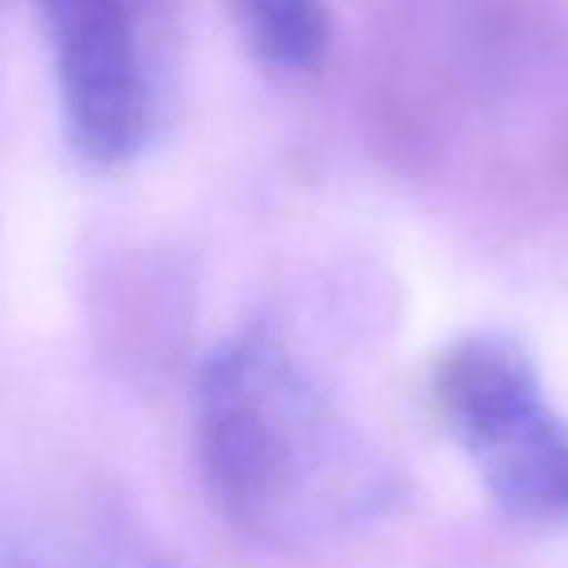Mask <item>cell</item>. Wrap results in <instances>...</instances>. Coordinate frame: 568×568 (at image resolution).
Listing matches in <instances>:
<instances>
[{
    "label": "cell",
    "mask_w": 568,
    "mask_h": 568,
    "mask_svg": "<svg viewBox=\"0 0 568 568\" xmlns=\"http://www.w3.org/2000/svg\"><path fill=\"white\" fill-rule=\"evenodd\" d=\"M195 466L248 541L297 550L377 519L395 470L275 315H244L195 368Z\"/></svg>",
    "instance_id": "cell-1"
},
{
    "label": "cell",
    "mask_w": 568,
    "mask_h": 568,
    "mask_svg": "<svg viewBox=\"0 0 568 568\" xmlns=\"http://www.w3.org/2000/svg\"><path fill=\"white\" fill-rule=\"evenodd\" d=\"M430 404L506 524L568 532V413L519 337H448L430 364Z\"/></svg>",
    "instance_id": "cell-2"
},
{
    "label": "cell",
    "mask_w": 568,
    "mask_h": 568,
    "mask_svg": "<svg viewBox=\"0 0 568 568\" xmlns=\"http://www.w3.org/2000/svg\"><path fill=\"white\" fill-rule=\"evenodd\" d=\"M67 146L89 169H120L155 129V53L146 0H31Z\"/></svg>",
    "instance_id": "cell-3"
},
{
    "label": "cell",
    "mask_w": 568,
    "mask_h": 568,
    "mask_svg": "<svg viewBox=\"0 0 568 568\" xmlns=\"http://www.w3.org/2000/svg\"><path fill=\"white\" fill-rule=\"evenodd\" d=\"M0 568H186L129 510L93 488L0 497Z\"/></svg>",
    "instance_id": "cell-4"
},
{
    "label": "cell",
    "mask_w": 568,
    "mask_h": 568,
    "mask_svg": "<svg viewBox=\"0 0 568 568\" xmlns=\"http://www.w3.org/2000/svg\"><path fill=\"white\" fill-rule=\"evenodd\" d=\"M244 49L275 75H311L333 40L328 0H226Z\"/></svg>",
    "instance_id": "cell-5"
}]
</instances>
